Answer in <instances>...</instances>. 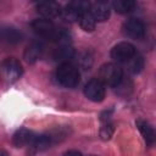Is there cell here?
<instances>
[{
	"instance_id": "cell-11",
	"label": "cell",
	"mask_w": 156,
	"mask_h": 156,
	"mask_svg": "<svg viewBox=\"0 0 156 156\" xmlns=\"http://www.w3.org/2000/svg\"><path fill=\"white\" fill-rule=\"evenodd\" d=\"M54 143L55 141L50 134H40V135H34V138L32 139L28 146L33 150V152H40L49 149Z\"/></svg>"
},
{
	"instance_id": "cell-23",
	"label": "cell",
	"mask_w": 156,
	"mask_h": 156,
	"mask_svg": "<svg viewBox=\"0 0 156 156\" xmlns=\"http://www.w3.org/2000/svg\"><path fill=\"white\" fill-rule=\"evenodd\" d=\"M0 156H9V154L6 151H4V150H0Z\"/></svg>"
},
{
	"instance_id": "cell-16",
	"label": "cell",
	"mask_w": 156,
	"mask_h": 156,
	"mask_svg": "<svg viewBox=\"0 0 156 156\" xmlns=\"http://www.w3.org/2000/svg\"><path fill=\"white\" fill-rule=\"evenodd\" d=\"M78 23L80 26V28L85 32H93L95 29V24L96 21L94 20V17L91 16V13L89 12V9L82 11V13L78 17Z\"/></svg>"
},
{
	"instance_id": "cell-6",
	"label": "cell",
	"mask_w": 156,
	"mask_h": 156,
	"mask_svg": "<svg viewBox=\"0 0 156 156\" xmlns=\"http://www.w3.org/2000/svg\"><path fill=\"white\" fill-rule=\"evenodd\" d=\"M32 28L33 30L43 37V38H46V39H55V35L57 33V28L55 27V24L48 20V18H38V20H34L32 22Z\"/></svg>"
},
{
	"instance_id": "cell-3",
	"label": "cell",
	"mask_w": 156,
	"mask_h": 156,
	"mask_svg": "<svg viewBox=\"0 0 156 156\" xmlns=\"http://www.w3.org/2000/svg\"><path fill=\"white\" fill-rule=\"evenodd\" d=\"M123 79L122 68L116 63H105L100 67L99 71V80L102 82L104 85L108 87H117Z\"/></svg>"
},
{
	"instance_id": "cell-9",
	"label": "cell",
	"mask_w": 156,
	"mask_h": 156,
	"mask_svg": "<svg viewBox=\"0 0 156 156\" xmlns=\"http://www.w3.org/2000/svg\"><path fill=\"white\" fill-rule=\"evenodd\" d=\"M89 12L94 17L95 21L105 22L108 20L111 13V6L108 2L105 1H94L89 2Z\"/></svg>"
},
{
	"instance_id": "cell-1",
	"label": "cell",
	"mask_w": 156,
	"mask_h": 156,
	"mask_svg": "<svg viewBox=\"0 0 156 156\" xmlns=\"http://www.w3.org/2000/svg\"><path fill=\"white\" fill-rule=\"evenodd\" d=\"M56 78L61 85L66 88H74L80 80V73L74 65H72L71 62H66L58 66L56 71Z\"/></svg>"
},
{
	"instance_id": "cell-18",
	"label": "cell",
	"mask_w": 156,
	"mask_h": 156,
	"mask_svg": "<svg viewBox=\"0 0 156 156\" xmlns=\"http://www.w3.org/2000/svg\"><path fill=\"white\" fill-rule=\"evenodd\" d=\"M129 71L132 73H139L141 72V69L144 68V58L140 56V55H134L129 61Z\"/></svg>"
},
{
	"instance_id": "cell-24",
	"label": "cell",
	"mask_w": 156,
	"mask_h": 156,
	"mask_svg": "<svg viewBox=\"0 0 156 156\" xmlns=\"http://www.w3.org/2000/svg\"><path fill=\"white\" fill-rule=\"evenodd\" d=\"M91 156H94V155H91Z\"/></svg>"
},
{
	"instance_id": "cell-17",
	"label": "cell",
	"mask_w": 156,
	"mask_h": 156,
	"mask_svg": "<svg viewBox=\"0 0 156 156\" xmlns=\"http://www.w3.org/2000/svg\"><path fill=\"white\" fill-rule=\"evenodd\" d=\"M136 4L133 0H116L112 2V7L118 13H128L135 9Z\"/></svg>"
},
{
	"instance_id": "cell-7",
	"label": "cell",
	"mask_w": 156,
	"mask_h": 156,
	"mask_svg": "<svg viewBox=\"0 0 156 156\" xmlns=\"http://www.w3.org/2000/svg\"><path fill=\"white\" fill-rule=\"evenodd\" d=\"M123 33L132 39L140 40L145 37V24L138 18H129L123 24Z\"/></svg>"
},
{
	"instance_id": "cell-14",
	"label": "cell",
	"mask_w": 156,
	"mask_h": 156,
	"mask_svg": "<svg viewBox=\"0 0 156 156\" xmlns=\"http://www.w3.org/2000/svg\"><path fill=\"white\" fill-rule=\"evenodd\" d=\"M73 56H74V49L71 45H60L54 52L55 61L61 63L69 62V60L73 58Z\"/></svg>"
},
{
	"instance_id": "cell-20",
	"label": "cell",
	"mask_w": 156,
	"mask_h": 156,
	"mask_svg": "<svg viewBox=\"0 0 156 156\" xmlns=\"http://www.w3.org/2000/svg\"><path fill=\"white\" fill-rule=\"evenodd\" d=\"M4 37H5V39H7V41H18V40H21V34L16 29H12V28L6 29L5 33H4Z\"/></svg>"
},
{
	"instance_id": "cell-19",
	"label": "cell",
	"mask_w": 156,
	"mask_h": 156,
	"mask_svg": "<svg viewBox=\"0 0 156 156\" xmlns=\"http://www.w3.org/2000/svg\"><path fill=\"white\" fill-rule=\"evenodd\" d=\"M113 133H115L113 124L110 123V122H105V124L100 129V138L102 140H108V139H111V136L113 135Z\"/></svg>"
},
{
	"instance_id": "cell-21",
	"label": "cell",
	"mask_w": 156,
	"mask_h": 156,
	"mask_svg": "<svg viewBox=\"0 0 156 156\" xmlns=\"http://www.w3.org/2000/svg\"><path fill=\"white\" fill-rule=\"evenodd\" d=\"M91 63H93V58H91V56H90L88 52H85V54H83V55L80 56V58H79V65H80L84 69H89L90 66H91Z\"/></svg>"
},
{
	"instance_id": "cell-13",
	"label": "cell",
	"mask_w": 156,
	"mask_h": 156,
	"mask_svg": "<svg viewBox=\"0 0 156 156\" xmlns=\"http://www.w3.org/2000/svg\"><path fill=\"white\" fill-rule=\"evenodd\" d=\"M43 51H44V46L40 41H33L30 43L27 49L24 50V58L27 62L29 63H33L35 61H38L41 55H43Z\"/></svg>"
},
{
	"instance_id": "cell-2",
	"label": "cell",
	"mask_w": 156,
	"mask_h": 156,
	"mask_svg": "<svg viewBox=\"0 0 156 156\" xmlns=\"http://www.w3.org/2000/svg\"><path fill=\"white\" fill-rule=\"evenodd\" d=\"M22 73H23L22 65L18 60H16L13 57H9V58H5L4 61H1L0 78L5 83H13V82L18 80L20 77L22 76Z\"/></svg>"
},
{
	"instance_id": "cell-5",
	"label": "cell",
	"mask_w": 156,
	"mask_h": 156,
	"mask_svg": "<svg viewBox=\"0 0 156 156\" xmlns=\"http://www.w3.org/2000/svg\"><path fill=\"white\" fill-rule=\"evenodd\" d=\"M135 54L134 45L128 41H121L111 50V57L117 62H128Z\"/></svg>"
},
{
	"instance_id": "cell-12",
	"label": "cell",
	"mask_w": 156,
	"mask_h": 156,
	"mask_svg": "<svg viewBox=\"0 0 156 156\" xmlns=\"http://www.w3.org/2000/svg\"><path fill=\"white\" fill-rule=\"evenodd\" d=\"M34 133L27 128H20L18 130H16V133L12 136V144L16 147H22L26 145H29L32 139L34 138Z\"/></svg>"
},
{
	"instance_id": "cell-4",
	"label": "cell",
	"mask_w": 156,
	"mask_h": 156,
	"mask_svg": "<svg viewBox=\"0 0 156 156\" xmlns=\"http://www.w3.org/2000/svg\"><path fill=\"white\" fill-rule=\"evenodd\" d=\"M105 94H106V89H105V85L102 84L101 80H99L98 78H93L90 79L85 87H84V95L94 101V102H100L104 100L105 98Z\"/></svg>"
},
{
	"instance_id": "cell-15",
	"label": "cell",
	"mask_w": 156,
	"mask_h": 156,
	"mask_svg": "<svg viewBox=\"0 0 156 156\" xmlns=\"http://www.w3.org/2000/svg\"><path fill=\"white\" fill-rule=\"evenodd\" d=\"M136 127L140 130V133H141L145 143L147 145H152L154 141H155V132H154V128L146 121H143V119H138L136 121Z\"/></svg>"
},
{
	"instance_id": "cell-10",
	"label": "cell",
	"mask_w": 156,
	"mask_h": 156,
	"mask_svg": "<svg viewBox=\"0 0 156 156\" xmlns=\"http://www.w3.org/2000/svg\"><path fill=\"white\" fill-rule=\"evenodd\" d=\"M37 10L40 15L45 16L48 20L49 18H55L57 16H61V6L57 2L54 1H43L37 4Z\"/></svg>"
},
{
	"instance_id": "cell-8",
	"label": "cell",
	"mask_w": 156,
	"mask_h": 156,
	"mask_svg": "<svg viewBox=\"0 0 156 156\" xmlns=\"http://www.w3.org/2000/svg\"><path fill=\"white\" fill-rule=\"evenodd\" d=\"M87 9H89V2L72 1L68 5H66V7L61 11V16L63 20H66L68 22H74V21H78V17L82 13V11H84Z\"/></svg>"
},
{
	"instance_id": "cell-22",
	"label": "cell",
	"mask_w": 156,
	"mask_h": 156,
	"mask_svg": "<svg viewBox=\"0 0 156 156\" xmlns=\"http://www.w3.org/2000/svg\"><path fill=\"white\" fill-rule=\"evenodd\" d=\"M62 156H82V154L79 151H76V150H69V151L65 152Z\"/></svg>"
}]
</instances>
